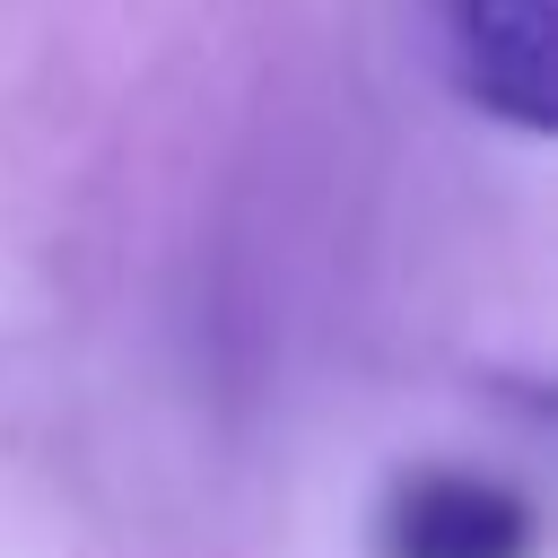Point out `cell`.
<instances>
[{"mask_svg":"<svg viewBox=\"0 0 558 558\" xmlns=\"http://www.w3.org/2000/svg\"><path fill=\"white\" fill-rule=\"evenodd\" d=\"M445 78L532 140L558 131V9L549 0H427Z\"/></svg>","mask_w":558,"mask_h":558,"instance_id":"1","label":"cell"},{"mask_svg":"<svg viewBox=\"0 0 558 558\" xmlns=\"http://www.w3.org/2000/svg\"><path fill=\"white\" fill-rule=\"evenodd\" d=\"M541 523L532 497L488 480V471H401L384 514H375V549L384 558H532Z\"/></svg>","mask_w":558,"mask_h":558,"instance_id":"2","label":"cell"}]
</instances>
